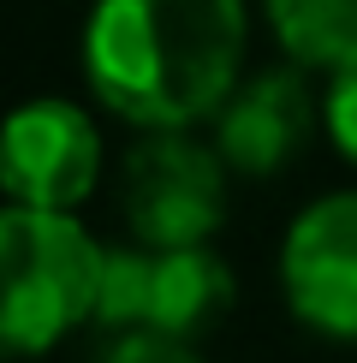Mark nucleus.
<instances>
[{"instance_id": "obj_1", "label": "nucleus", "mask_w": 357, "mask_h": 363, "mask_svg": "<svg viewBox=\"0 0 357 363\" xmlns=\"http://www.w3.org/2000/svg\"><path fill=\"white\" fill-rule=\"evenodd\" d=\"M244 66V0H96L84 78L143 131H185L220 113Z\"/></svg>"}, {"instance_id": "obj_2", "label": "nucleus", "mask_w": 357, "mask_h": 363, "mask_svg": "<svg viewBox=\"0 0 357 363\" xmlns=\"http://www.w3.org/2000/svg\"><path fill=\"white\" fill-rule=\"evenodd\" d=\"M101 256L72 208H0V357H36L96 315Z\"/></svg>"}, {"instance_id": "obj_3", "label": "nucleus", "mask_w": 357, "mask_h": 363, "mask_svg": "<svg viewBox=\"0 0 357 363\" xmlns=\"http://www.w3.org/2000/svg\"><path fill=\"white\" fill-rule=\"evenodd\" d=\"M238 286L232 268L203 245H131L101 256L96 315L108 334H167L197 340L227 322Z\"/></svg>"}, {"instance_id": "obj_4", "label": "nucleus", "mask_w": 357, "mask_h": 363, "mask_svg": "<svg viewBox=\"0 0 357 363\" xmlns=\"http://www.w3.org/2000/svg\"><path fill=\"white\" fill-rule=\"evenodd\" d=\"M119 203L143 245H203L227 215V161L185 131H149L125 155Z\"/></svg>"}, {"instance_id": "obj_5", "label": "nucleus", "mask_w": 357, "mask_h": 363, "mask_svg": "<svg viewBox=\"0 0 357 363\" xmlns=\"http://www.w3.org/2000/svg\"><path fill=\"white\" fill-rule=\"evenodd\" d=\"M101 173V131L60 96L24 101L0 119V191L30 208H78Z\"/></svg>"}, {"instance_id": "obj_6", "label": "nucleus", "mask_w": 357, "mask_h": 363, "mask_svg": "<svg viewBox=\"0 0 357 363\" xmlns=\"http://www.w3.org/2000/svg\"><path fill=\"white\" fill-rule=\"evenodd\" d=\"M280 286L304 328L357 340V191H334L292 220L280 245Z\"/></svg>"}, {"instance_id": "obj_7", "label": "nucleus", "mask_w": 357, "mask_h": 363, "mask_svg": "<svg viewBox=\"0 0 357 363\" xmlns=\"http://www.w3.org/2000/svg\"><path fill=\"white\" fill-rule=\"evenodd\" d=\"M310 125H316V96H310L304 72L268 66V72H250L244 84H232V96L220 101L215 149L232 173L268 179L310 143Z\"/></svg>"}, {"instance_id": "obj_8", "label": "nucleus", "mask_w": 357, "mask_h": 363, "mask_svg": "<svg viewBox=\"0 0 357 363\" xmlns=\"http://www.w3.org/2000/svg\"><path fill=\"white\" fill-rule=\"evenodd\" d=\"M280 48L298 66H351L357 60V0H268Z\"/></svg>"}, {"instance_id": "obj_9", "label": "nucleus", "mask_w": 357, "mask_h": 363, "mask_svg": "<svg viewBox=\"0 0 357 363\" xmlns=\"http://www.w3.org/2000/svg\"><path fill=\"white\" fill-rule=\"evenodd\" d=\"M322 125H327V138L339 143V155L357 161V60L351 66H334L327 96H322Z\"/></svg>"}, {"instance_id": "obj_10", "label": "nucleus", "mask_w": 357, "mask_h": 363, "mask_svg": "<svg viewBox=\"0 0 357 363\" xmlns=\"http://www.w3.org/2000/svg\"><path fill=\"white\" fill-rule=\"evenodd\" d=\"M101 363H203L191 352V340L167 334H113V345L101 352Z\"/></svg>"}]
</instances>
